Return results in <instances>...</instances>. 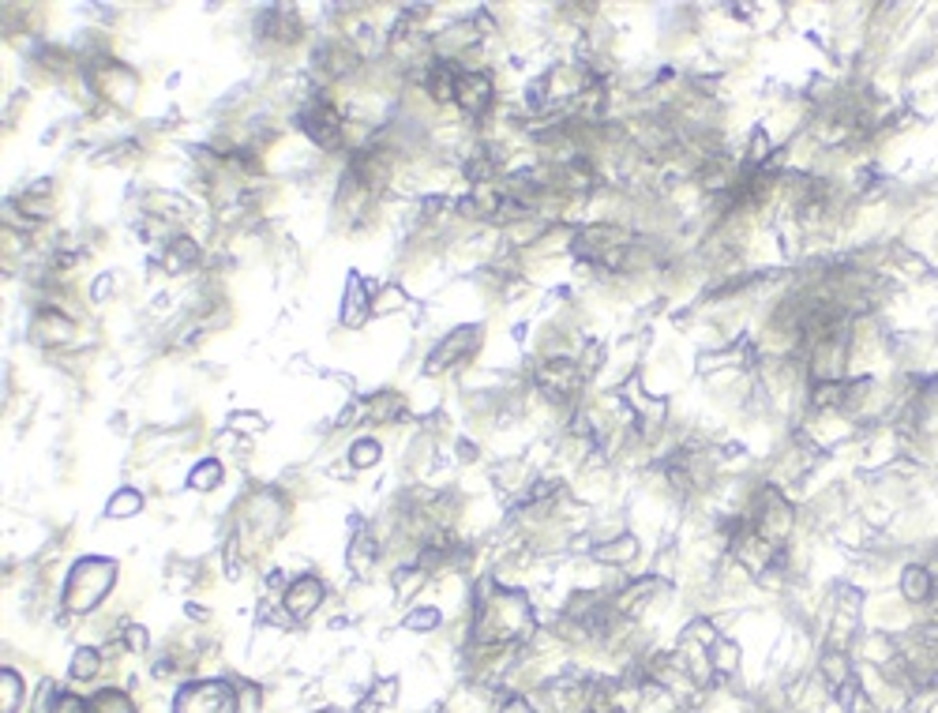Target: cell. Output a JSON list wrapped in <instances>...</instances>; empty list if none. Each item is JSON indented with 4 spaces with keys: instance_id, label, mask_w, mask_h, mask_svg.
Listing matches in <instances>:
<instances>
[{
    "instance_id": "1",
    "label": "cell",
    "mask_w": 938,
    "mask_h": 713,
    "mask_svg": "<svg viewBox=\"0 0 938 713\" xmlns=\"http://www.w3.org/2000/svg\"><path fill=\"white\" fill-rule=\"evenodd\" d=\"M530 627H533V616H530V604L522 593L480 586V593L473 601V642H480V646H503V642L526 638Z\"/></svg>"
},
{
    "instance_id": "2",
    "label": "cell",
    "mask_w": 938,
    "mask_h": 713,
    "mask_svg": "<svg viewBox=\"0 0 938 713\" xmlns=\"http://www.w3.org/2000/svg\"><path fill=\"white\" fill-rule=\"evenodd\" d=\"M113 582H117V563L113 559H79L72 567V575H68V582H64L60 601H64L68 612L83 616L113 590Z\"/></svg>"
},
{
    "instance_id": "3",
    "label": "cell",
    "mask_w": 938,
    "mask_h": 713,
    "mask_svg": "<svg viewBox=\"0 0 938 713\" xmlns=\"http://www.w3.org/2000/svg\"><path fill=\"white\" fill-rule=\"evenodd\" d=\"M173 713H237V687L226 680L184 684L173 698Z\"/></svg>"
},
{
    "instance_id": "4",
    "label": "cell",
    "mask_w": 938,
    "mask_h": 713,
    "mask_svg": "<svg viewBox=\"0 0 938 713\" xmlns=\"http://www.w3.org/2000/svg\"><path fill=\"white\" fill-rule=\"evenodd\" d=\"M300 128H304V135L316 143V147H323V151H338V143H342V117H338V110L331 101H311V105H304L300 110Z\"/></svg>"
},
{
    "instance_id": "5",
    "label": "cell",
    "mask_w": 938,
    "mask_h": 713,
    "mask_svg": "<svg viewBox=\"0 0 938 713\" xmlns=\"http://www.w3.org/2000/svg\"><path fill=\"white\" fill-rule=\"evenodd\" d=\"M323 597H327V590H323V582H320L316 575H300V579L290 582V590L282 593V604H286V612H290L293 620H308V616L323 604Z\"/></svg>"
},
{
    "instance_id": "6",
    "label": "cell",
    "mask_w": 938,
    "mask_h": 713,
    "mask_svg": "<svg viewBox=\"0 0 938 713\" xmlns=\"http://www.w3.org/2000/svg\"><path fill=\"white\" fill-rule=\"evenodd\" d=\"M455 101H458V110L469 113V117L484 113L492 105V80L484 76V71H466V76H458Z\"/></svg>"
},
{
    "instance_id": "7",
    "label": "cell",
    "mask_w": 938,
    "mask_h": 713,
    "mask_svg": "<svg viewBox=\"0 0 938 713\" xmlns=\"http://www.w3.org/2000/svg\"><path fill=\"white\" fill-rule=\"evenodd\" d=\"M477 342H480V335H477V327H462V331H450L436 349H432V361L425 365L428 372H443L447 365H455L462 353H469V349H477Z\"/></svg>"
},
{
    "instance_id": "8",
    "label": "cell",
    "mask_w": 938,
    "mask_h": 713,
    "mask_svg": "<svg viewBox=\"0 0 938 713\" xmlns=\"http://www.w3.org/2000/svg\"><path fill=\"white\" fill-rule=\"evenodd\" d=\"M541 387H544V395H552V399H571L574 387H578L574 361H567V356H555V361H548L541 368Z\"/></svg>"
},
{
    "instance_id": "9",
    "label": "cell",
    "mask_w": 938,
    "mask_h": 713,
    "mask_svg": "<svg viewBox=\"0 0 938 713\" xmlns=\"http://www.w3.org/2000/svg\"><path fill=\"white\" fill-rule=\"evenodd\" d=\"M68 338H72V319H68L64 312H53V308L38 312V319H34V342L38 346H64Z\"/></svg>"
},
{
    "instance_id": "10",
    "label": "cell",
    "mask_w": 938,
    "mask_h": 713,
    "mask_svg": "<svg viewBox=\"0 0 938 713\" xmlns=\"http://www.w3.org/2000/svg\"><path fill=\"white\" fill-rule=\"evenodd\" d=\"M368 315H372V297L364 293V282L353 274L350 290H345V301H342V324L345 327H361Z\"/></svg>"
},
{
    "instance_id": "11",
    "label": "cell",
    "mask_w": 938,
    "mask_h": 713,
    "mask_svg": "<svg viewBox=\"0 0 938 713\" xmlns=\"http://www.w3.org/2000/svg\"><path fill=\"white\" fill-rule=\"evenodd\" d=\"M375 556H379L375 537H372V533H357V537L350 541V552H345V563H350V570L357 579H368L372 567H375Z\"/></svg>"
},
{
    "instance_id": "12",
    "label": "cell",
    "mask_w": 938,
    "mask_h": 713,
    "mask_svg": "<svg viewBox=\"0 0 938 713\" xmlns=\"http://www.w3.org/2000/svg\"><path fill=\"white\" fill-rule=\"evenodd\" d=\"M98 672H101V650L79 646L76 657H72V665H68V676H72L76 684H87V680H98Z\"/></svg>"
},
{
    "instance_id": "13",
    "label": "cell",
    "mask_w": 938,
    "mask_h": 713,
    "mask_svg": "<svg viewBox=\"0 0 938 713\" xmlns=\"http://www.w3.org/2000/svg\"><path fill=\"white\" fill-rule=\"evenodd\" d=\"M195 260H199L195 240H188V237H173V240H169V248H165V271H184V267H192Z\"/></svg>"
},
{
    "instance_id": "14",
    "label": "cell",
    "mask_w": 938,
    "mask_h": 713,
    "mask_svg": "<svg viewBox=\"0 0 938 713\" xmlns=\"http://www.w3.org/2000/svg\"><path fill=\"white\" fill-rule=\"evenodd\" d=\"M90 713H135V702L121 687H106L90 698Z\"/></svg>"
},
{
    "instance_id": "15",
    "label": "cell",
    "mask_w": 938,
    "mask_h": 713,
    "mask_svg": "<svg viewBox=\"0 0 938 713\" xmlns=\"http://www.w3.org/2000/svg\"><path fill=\"white\" fill-rule=\"evenodd\" d=\"M23 702V680L16 668H5L0 672V713H16Z\"/></svg>"
},
{
    "instance_id": "16",
    "label": "cell",
    "mask_w": 938,
    "mask_h": 713,
    "mask_svg": "<svg viewBox=\"0 0 938 713\" xmlns=\"http://www.w3.org/2000/svg\"><path fill=\"white\" fill-rule=\"evenodd\" d=\"M188 484L195 488V492H211V488H218L222 484V466L211 458V462H199V466L192 470V477H188Z\"/></svg>"
},
{
    "instance_id": "17",
    "label": "cell",
    "mask_w": 938,
    "mask_h": 713,
    "mask_svg": "<svg viewBox=\"0 0 938 713\" xmlns=\"http://www.w3.org/2000/svg\"><path fill=\"white\" fill-rule=\"evenodd\" d=\"M901 586H905V593L912 597V601H927L931 597V575L923 567H909L905 570V579H901Z\"/></svg>"
},
{
    "instance_id": "18",
    "label": "cell",
    "mask_w": 938,
    "mask_h": 713,
    "mask_svg": "<svg viewBox=\"0 0 938 713\" xmlns=\"http://www.w3.org/2000/svg\"><path fill=\"white\" fill-rule=\"evenodd\" d=\"M398 410H402V402H398V395H391V390L375 395V399L364 406V413H372V420H395Z\"/></svg>"
},
{
    "instance_id": "19",
    "label": "cell",
    "mask_w": 938,
    "mask_h": 713,
    "mask_svg": "<svg viewBox=\"0 0 938 713\" xmlns=\"http://www.w3.org/2000/svg\"><path fill=\"white\" fill-rule=\"evenodd\" d=\"M139 507H143L139 492H117V495L110 499L106 515H110V518H132V515H139Z\"/></svg>"
},
{
    "instance_id": "20",
    "label": "cell",
    "mask_w": 938,
    "mask_h": 713,
    "mask_svg": "<svg viewBox=\"0 0 938 713\" xmlns=\"http://www.w3.org/2000/svg\"><path fill=\"white\" fill-rule=\"evenodd\" d=\"M379 454H384V451H379V443H375V440H357V443L350 447V462H353L357 470H368V466H375V462H379Z\"/></svg>"
},
{
    "instance_id": "21",
    "label": "cell",
    "mask_w": 938,
    "mask_h": 713,
    "mask_svg": "<svg viewBox=\"0 0 938 713\" xmlns=\"http://www.w3.org/2000/svg\"><path fill=\"white\" fill-rule=\"evenodd\" d=\"M237 713H263V691L256 684H237Z\"/></svg>"
},
{
    "instance_id": "22",
    "label": "cell",
    "mask_w": 938,
    "mask_h": 713,
    "mask_svg": "<svg viewBox=\"0 0 938 713\" xmlns=\"http://www.w3.org/2000/svg\"><path fill=\"white\" fill-rule=\"evenodd\" d=\"M121 646L128 650V654H147V646H151V638H147V631L139 627V623H128L124 631H121Z\"/></svg>"
},
{
    "instance_id": "23",
    "label": "cell",
    "mask_w": 938,
    "mask_h": 713,
    "mask_svg": "<svg viewBox=\"0 0 938 713\" xmlns=\"http://www.w3.org/2000/svg\"><path fill=\"white\" fill-rule=\"evenodd\" d=\"M402 627L406 631H436L439 627V612L436 609H416V612H409L402 620Z\"/></svg>"
},
{
    "instance_id": "24",
    "label": "cell",
    "mask_w": 938,
    "mask_h": 713,
    "mask_svg": "<svg viewBox=\"0 0 938 713\" xmlns=\"http://www.w3.org/2000/svg\"><path fill=\"white\" fill-rule=\"evenodd\" d=\"M53 713H90V698H79V695H57Z\"/></svg>"
},
{
    "instance_id": "25",
    "label": "cell",
    "mask_w": 938,
    "mask_h": 713,
    "mask_svg": "<svg viewBox=\"0 0 938 713\" xmlns=\"http://www.w3.org/2000/svg\"><path fill=\"white\" fill-rule=\"evenodd\" d=\"M841 402V383H818L815 387V406H838Z\"/></svg>"
},
{
    "instance_id": "26",
    "label": "cell",
    "mask_w": 938,
    "mask_h": 713,
    "mask_svg": "<svg viewBox=\"0 0 938 713\" xmlns=\"http://www.w3.org/2000/svg\"><path fill=\"white\" fill-rule=\"evenodd\" d=\"M90 293H94V301H110V293H113V274H101V278L90 285Z\"/></svg>"
},
{
    "instance_id": "27",
    "label": "cell",
    "mask_w": 938,
    "mask_h": 713,
    "mask_svg": "<svg viewBox=\"0 0 938 713\" xmlns=\"http://www.w3.org/2000/svg\"><path fill=\"white\" fill-rule=\"evenodd\" d=\"M500 713H533V709H530V702H526V698H511Z\"/></svg>"
},
{
    "instance_id": "28",
    "label": "cell",
    "mask_w": 938,
    "mask_h": 713,
    "mask_svg": "<svg viewBox=\"0 0 938 713\" xmlns=\"http://www.w3.org/2000/svg\"><path fill=\"white\" fill-rule=\"evenodd\" d=\"M320 713H338V709H320Z\"/></svg>"
}]
</instances>
